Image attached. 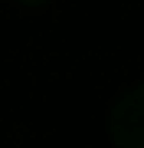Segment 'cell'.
<instances>
[{
	"label": "cell",
	"mask_w": 144,
	"mask_h": 148,
	"mask_svg": "<svg viewBox=\"0 0 144 148\" xmlns=\"http://www.w3.org/2000/svg\"><path fill=\"white\" fill-rule=\"evenodd\" d=\"M108 135L118 148H144V82L115 99L108 112Z\"/></svg>",
	"instance_id": "cell-1"
},
{
	"label": "cell",
	"mask_w": 144,
	"mask_h": 148,
	"mask_svg": "<svg viewBox=\"0 0 144 148\" xmlns=\"http://www.w3.org/2000/svg\"><path fill=\"white\" fill-rule=\"evenodd\" d=\"M20 3H30V7H33V3H43V0H20Z\"/></svg>",
	"instance_id": "cell-2"
}]
</instances>
